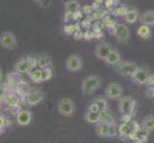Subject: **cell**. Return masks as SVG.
Segmentation results:
<instances>
[{
    "mask_svg": "<svg viewBox=\"0 0 154 143\" xmlns=\"http://www.w3.org/2000/svg\"><path fill=\"white\" fill-rule=\"evenodd\" d=\"M103 80L98 75H90L83 79L81 85L82 93L84 95H90L102 86Z\"/></svg>",
    "mask_w": 154,
    "mask_h": 143,
    "instance_id": "cell-1",
    "label": "cell"
},
{
    "mask_svg": "<svg viewBox=\"0 0 154 143\" xmlns=\"http://www.w3.org/2000/svg\"><path fill=\"white\" fill-rule=\"evenodd\" d=\"M57 110L58 114L64 118H71L76 112V104L70 97H62L57 102Z\"/></svg>",
    "mask_w": 154,
    "mask_h": 143,
    "instance_id": "cell-2",
    "label": "cell"
},
{
    "mask_svg": "<svg viewBox=\"0 0 154 143\" xmlns=\"http://www.w3.org/2000/svg\"><path fill=\"white\" fill-rule=\"evenodd\" d=\"M130 78L137 85H145L149 81L150 72L145 66H138L135 72L132 73Z\"/></svg>",
    "mask_w": 154,
    "mask_h": 143,
    "instance_id": "cell-3",
    "label": "cell"
},
{
    "mask_svg": "<svg viewBox=\"0 0 154 143\" xmlns=\"http://www.w3.org/2000/svg\"><path fill=\"white\" fill-rule=\"evenodd\" d=\"M135 100L128 95L118 99V110L123 115H130L135 109Z\"/></svg>",
    "mask_w": 154,
    "mask_h": 143,
    "instance_id": "cell-4",
    "label": "cell"
},
{
    "mask_svg": "<svg viewBox=\"0 0 154 143\" xmlns=\"http://www.w3.org/2000/svg\"><path fill=\"white\" fill-rule=\"evenodd\" d=\"M83 67V60L81 55L77 54H72L68 55L65 60V68L70 73H78L82 71Z\"/></svg>",
    "mask_w": 154,
    "mask_h": 143,
    "instance_id": "cell-5",
    "label": "cell"
},
{
    "mask_svg": "<svg viewBox=\"0 0 154 143\" xmlns=\"http://www.w3.org/2000/svg\"><path fill=\"white\" fill-rule=\"evenodd\" d=\"M0 46L6 50H14L17 47V38L14 33L5 31L0 34Z\"/></svg>",
    "mask_w": 154,
    "mask_h": 143,
    "instance_id": "cell-6",
    "label": "cell"
},
{
    "mask_svg": "<svg viewBox=\"0 0 154 143\" xmlns=\"http://www.w3.org/2000/svg\"><path fill=\"white\" fill-rule=\"evenodd\" d=\"M124 88L119 82H110L105 88V97L108 99H119L123 97Z\"/></svg>",
    "mask_w": 154,
    "mask_h": 143,
    "instance_id": "cell-7",
    "label": "cell"
},
{
    "mask_svg": "<svg viewBox=\"0 0 154 143\" xmlns=\"http://www.w3.org/2000/svg\"><path fill=\"white\" fill-rule=\"evenodd\" d=\"M138 65L134 62L121 61L119 64L114 66V71L123 76H131L132 73L135 72Z\"/></svg>",
    "mask_w": 154,
    "mask_h": 143,
    "instance_id": "cell-8",
    "label": "cell"
},
{
    "mask_svg": "<svg viewBox=\"0 0 154 143\" xmlns=\"http://www.w3.org/2000/svg\"><path fill=\"white\" fill-rule=\"evenodd\" d=\"M114 34L121 43H127L130 39V31L128 27L124 23H117L114 28Z\"/></svg>",
    "mask_w": 154,
    "mask_h": 143,
    "instance_id": "cell-9",
    "label": "cell"
},
{
    "mask_svg": "<svg viewBox=\"0 0 154 143\" xmlns=\"http://www.w3.org/2000/svg\"><path fill=\"white\" fill-rule=\"evenodd\" d=\"M32 119H33V114L29 110H21L15 115V123L21 127L30 125Z\"/></svg>",
    "mask_w": 154,
    "mask_h": 143,
    "instance_id": "cell-10",
    "label": "cell"
},
{
    "mask_svg": "<svg viewBox=\"0 0 154 143\" xmlns=\"http://www.w3.org/2000/svg\"><path fill=\"white\" fill-rule=\"evenodd\" d=\"M112 51V47L107 43H100L96 45L94 49V55L96 56L99 60L104 61L106 57L108 56L110 52Z\"/></svg>",
    "mask_w": 154,
    "mask_h": 143,
    "instance_id": "cell-11",
    "label": "cell"
},
{
    "mask_svg": "<svg viewBox=\"0 0 154 143\" xmlns=\"http://www.w3.org/2000/svg\"><path fill=\"white\" fill-rule=\"evenodd\" d=\"M44 99V94L40 91H35L29 93L25 97V102L29 106H36L38 105L42 100Z\"/></svg>",
    "mask_w": 154,
    "mask_h": 143,
    "instance_id": "cell-12",
    "label": "cell"
},
{
    "mask_svg": "<svg viewBox=\"0 0 154 143\" xmlns=\"http://www.w3.org/2000/svg\"><path fill=\"white\" fill-rule=\"evenodd\" d=\"M139 21L141 25H146L148 27H154V10H147L140 13Z\"/></svg>",
    "mask_w": 154,
    "mask_h": 143,
    "instance_id": "cell-13",
    "label": "cell"
},
{
    "mask_svg": "<svg viewBox=\"0 0 154 143\" xmlns=\"http://www.w3.org/2000/svg\"><path fill=\"white\" fill-rule=\"evenodd\" d=\"M14 69L15 72H17L18 73H30V68L28 66L27 59H26V56H22L18 58L17 62L14 63Z\"/></svg>",
    "mask_w": 154,
    "mask_h": 143,
    "instance_id": "cell-14",
    "label": "cell"
},
{
    "mask_svg": "<svg viewBox=\"0 0 154 143\" xmlns=\"http://www.w3.org/2000/svg\"><path fill=\"white\" fill-rule=\"evenodd\" d=\"M139 16H140V13H139V10L137 9L134 8H131L128 9L125 13L124 14V19L126 23L128 24H134L136 23L138 20H139Z\"/></svg>",
    "mask_w": 154,
    "mask_h": 143,
    "instance_id": "cell-15",
    "label": "cell"
},
{
    "mask_svg": "<svg viewBox=\"0 0 154 143\" xmlns=\"http://www.w3.org/2000/svg\"><path fill=\"white\" fill-rule=\"evenodd\" d=\"M121 61H122V56H121L120 52L115 49H112V51L110 52V54L104 60L106 64L109 66H112V67L116 66L117 64H119Z\"/></svg>",
    "mask_w": 154,
    "mask_h": 143,
    "instance_id": "cell-16",
    "label": "cell"
},
{
    "mask_svg": "<svg viewBox=\"0 0 154 143\" xmlns=\"http://www.w3.org/2000/svg\"><path fill=\"white\" fill-rule=\"evenodd\" d=\"M108 125L109 124L102 122V121L95 124V133H96V135L100 139L108 137Z\"/></svg>",
    "mask_w": 154,
    "mask_h": 143,
    "instance_id": "cell-17",
    "label": "cell"
},
{
    "mask_svg": "<svg viewBox=\"0 0 154 143\" xmlns=\"http://www.w3.org/2000/svg\"><path fill=\"white\" fill-rule=\"evenodd\" d=\"M81 8V4H79V0H68L65 3V12L66 13L74 14L78 13Z\"/></svg>",
    "mask_w": 154,
    "mask_h": 143,
    "instance_id": "cell-18",
    "label": "cell"
},
{
    "mask_svg": "<svg viewBox=\"0 0 154 143\" xmlns=\"http://www.w3.org/2000/svg\"><path fill=\"white\" fill-rule=\"evenodd\" d=\"M38 58V68L44 69L52 66V59L47 54H42L36 56Z\"/></svg>",
    "mask_w": 154,
    "mask_h": 143,
    "instance_id": "cell-19",
    "label": "cell"
},
{
    "mask_svg": "<svg viewBox=\"0 0 154 143\" xmlns=\"http://www.w3.org/2000/svg\"><path fill=\"white\" fill-rule=\"evenodd\" d=\"M85 122L89 123V124H97L98 122H100V112L99 113H93V112H89V111H85L84 113V116H83Z\"/></svg>",
    "mask_w": 154,
    "mask_h": 143,
    "instance_id": "cell-20",
    "label": "cell"
},
{
    "mask_svg": "<svg viewBox=\"0 0 154 143\" xmlns=\"http://www.w3.org/2000/svg\"><path fill=\"white\" fill-rule=\"evenodd\" d=\"M141 127L146 129L147 131L154 132V115H146L141 121Z\"/></svg>",
    "mask_w": 154,
    "mask_h": 143,
    "instance_id": "cell-21",
    "label": "cell"
},
{
    "mask_svg": "<svg viewBox=\"0 0 154 143\" xmlns=\"http://www.w3.org/2000/svg\"><path fill=\"white\" fill-rule=\"evenodd\" d=\"M30 79L34 83H41L43 82V77H42V70L39 68H36L35 70L29 73Z\"/></svg>",
    "mask_w": 154,
    "mask_h": 143,
    "instance_id": "cell-22",
    "label": "cell"
},
{
    "mask_svg": "<svg viewBox=\"0 0 154 143\" xmlns=\"http://www.w3.org/2000/svg\"><path fill=\"white\" fill-rule=\"evenodd\" d=\"M130 134V124L128 122H123L119 124V136L121 139H126Z\"/></svg>",
    "mask_w": 154,
    "mask_h": 143,
    "instance_id": "cell-23",
    "label": "cell"
},
{
    "mask_svg": "<svg viewBox=\"0 0 154 143\" xmlns=\"http://www.w3.org/2000/svg\"><path fill=\"white\" fill-rule=\"evenodd\" d=\"M137 34L143 39L149 38V36L151 34L150 27H148V26H146V25H141L137 30Z\"/></svg>",
    "mask_w": 154,
    "mask_h": 143,
    "instance_id": "cell-24",
    "label": "cell"
},
{
    "mask_svg": "<svg viewBox=\"0 0 154 143\" xmlns=\"http://www.w3.org/2000/svg\"><path fill=\"white\" fill-rule=\"evenodd\" d=\"M100 121L107 123V124H111L116 121L114 116L112 115H110L108 113V111H100Z\"/></svg>",
    "mask_w": 154,
    "mask_h": 143,
    "instance_id": "cell-25",
    "label": "cell"
},
{
    "mask_svg": "<svg viewBox=\"0 0 154 143\" xmlns=\"http://www.w3.org/2000/svg\"><path fill=\"white\" fill-rule=\"evenodd\" d=\"M93 101L97 104L100 111H108V103H107V100H106V97H98L95 98Z\"/></svg>",
    "mask_w": 154,
    "mask_h": 143,
    "instance_id": "cell-26",
    "label": "cell"
},
{
    "mask_svg": "<svg viewBox=\"0 0 154 143\" xmlns=\"http://www.w3.org/2000/svg\"><path fill=\"white\" fill-rule=\"evenodd\" d=\"M119 136V124L116 122H113L108 125V137L113 139Z\"/></svg>",
    "mask_w": 154,
    "mask_h": 143,
    "instance_id": "cell-27",
    "label": "cell"
},
{
    "mask_svg": "<svg viewBox=\"0 0 154 143\" xmlns=\"http://www.w3.org/2000/svg\"><path fill=\"white\" fill-rule=\"evenodd\" d=\"M149 133H150L149 131H147L146 129L141 127V128L137 131V140H139L141 142H146L147 140V137H148Z\"/></svg>",
    "mask_w": 154,
    "mask_h": 143,
    "instance_id": "cell-28",
    "label": "cell"
},
{
    "mask_svg": "<svg viewBox=\"0 0 154 143\" xmlns=\"http://www.w3.org/2000/svg\"><path fill=\"white\" fill-rule=\"evenodd\" d=\"M41 70H42V77H43V82L51 80L52 77H53V75H54L52 68L51 67H47V68H44V69H41Z\"/></svg>",
    "mask_w": 154,
    "mask_h": 143,
    "instance_id": "cell-29",
    "label": "cell"
},
{
    "mask_svg": "<svg viewBox=\"0 0 154 143\" xmlns=\"http://www.w3.org/2000/svg\"><path fill=\"white\" fill-rule=\"evenodd\" d=\"M26 59H27L28 66L30 68V72L38 68V58H36V56L27 55L26 56Z\"/></svg>",
    "mask_w": 154,
    "mask_h": 143,
    "instance_id": "cell-30",
    "label": "cell"
},
{
    "mask_svg": "<svg viewBox=\"0 0 154 143\" xmlns=\"http://www.w3.org/2000/svg\"><path fill=\"white\" fill-rule=\"evenodd\" d=\"M35 3L38 4L39 7L43 8V9H47L50 7L52 0H36Z\"/></svg>",
    "mask_w": 154,
    "mask_h": 143,
    "instance_id": "cell-31",
    "label": "cell"
},
{
    "mask_svg": "<svg viewBox=\"0 0 154 143\" xmlns=\"http://www.w3.org/2000/svg\"><path fill=\"white\" fill-rule=\"evenodd\" d=\"M87 111H89V112H93V113H99L100 112V109H99V107L97 106V104L93 101L92 103H90L88 105Z\"/></svg>",
    "mask_w": 154,
    "mask_h": 143,
    "instance_id": "cell-32",
    "label": "cell"
},
{
    "mask_svg": "<svg viewBox=\"0 0 154 143\" xmlns=\"http://www.w3.org/2000/svg\"><path fill=\"white\" fill-rule=\"evenodd\" d=\"M35 1H36V0H35Z\"/></svg>",
    "mask_w": 154,
    "mask_h": 143,
    "instance_id": "cell-33",
    "label": "cell"
}]
</instances>
